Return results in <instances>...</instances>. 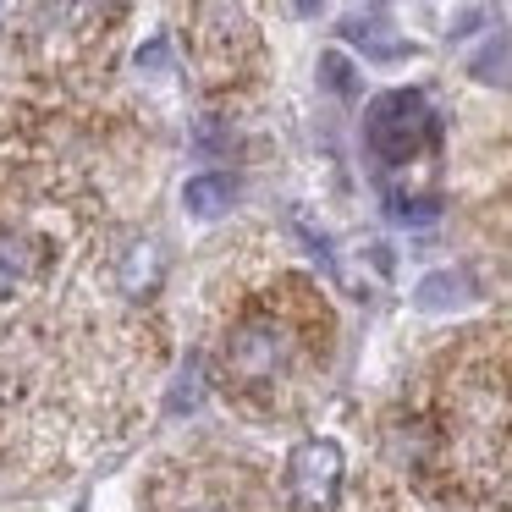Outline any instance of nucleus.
Returning <instances> with one entry per match:
<instances>
[{"instance_id": "obj_4", "label": "nucleus", "mask_w": 512, "mask_h": 512, "mask_svg": "<svg viewBox=\"0 0 512 512\" xmlns=\"http://www.w3.org/2000/svg\"><path fill=\"white\" fill-rule=\"evenodd\" d=\"M364 138H369V149H375V160H386V166H408V160H419L424 149L435 144L430 100H424L419 89L380 94V100L369 105V116H364Z\"/></svg>"}, {"instance_id": "obj_3", "label": "nucleus", "mask_w": 512, "mask_h": 512, "mask_svg": "<svg viewBox=\"0 0 512 512\" xmlns=\"http://www.w3.org/2000/svg\"><path fill=\"white\" fill-rule=\"evenodd\" d=\"M144 512H276L270 485L248 463L215 452L160 457L144 479Z\"/></svg>"}, {"instance_id": "obj_8", "label": "nucleus", "mask_w": 512, "mask_h": 512, "mask_svg": "<svg viewBox=\"0 0 512 512\" xmlns=\"http://www.w3.org/2000/svg\"><path fill=\"white\" fill-rule=\"evenodd\" d=\"M298 6H303V12H314V6H320V0H298Z\"/></svg>"}, {"instance_id": "obj_1", "label": "nucleus", "mask_w": 512, "mask_h": 512, "mask_svg": "<svg viewBox=\"0 0 512 512\" xmlns=\"http://www.w3.org/2000/svg\"><path fill=\"white\" fill-rule=\"evenodd\" d=\"M215 391L243 419L287 424L314 402L336 358V314L303 270L226 259L204 287Z\"/></svg>"}, {"instance_id": "obj_5", "label": "nucleus", "mask_w": 512, "mask_h": 512, "mask_svg": "<svg viewBox=\"0 0 512 512\" xmlns=\"http://www.w3.org/2000/svg\"><path fill=\"white\" fill-rule=\"evenodd\" d=\"M342 479H347V457L336 441L314 435V441L292 446L287 457L292 512H342Z\"/></svg>"}, {"instance_id": "obj_6", "label": "nucleus", "mask_w": 512, "mask_h": 512, "mask_svg": "<svg viewBox=\"0 0 512 512\" xmlns=\"http://www.w3.org/2000/svg\"><path fill=\"white\" fill-rule=\"evenodd\" d=\"M56 259H61L56 237L39 232L34 221H0V303L39 292L56 276Z\"/></svg>"}, {"instance_id": "obj_7", "label": "nucleus", "mask_w": 512, "mask_h": 512, "mask_svg": "<svg viewBox=\"0 0 512 512\" xmlns=\"http://www.w3.org/2000/svg\"><path fill=\"white\" fill-rule=\"evenodd\" d=\"M232 199H237V182L232 177H193L188 193H182V204H188L193 215H204V221H210V215H221Z\"/></svg>"}, {"instance_id": "obj_2", "label": "nucleus", "mask_w": 512, "mask_h": 512, "mask_svg": "<svg viewBox=\"0 0 512 512\" xmlns=\"http://www.w3.org/2000/svg\"><path fill=\"white\" fill-rule=\"evenodd\" d=\"M265 0H188V56L210 94H237L265 67Z\"/></svg>"}]
</instances>
